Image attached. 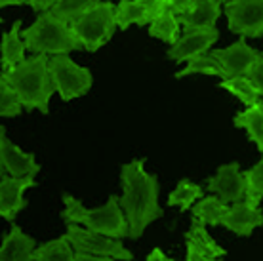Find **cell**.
Returning <instances> with one entry per match:
<instances>
[{
	"label": "cell",
	"mask_w": 263,
	"mask_h": 261,
	"mask_svg": "<svg viewBox=\"0 0 263 261\" xmlns=\"http://www.w3.org/2000/svg\"><path fill=\"white\" fill-rule=\"evenodd\" d=\"M115 10H117V4L99 0L98 6H93L74 25H71L72 33L77 34V39L82 44V50L93 53L101 50L107 42H111L115 31L119 29Z\"/></svg>",
	"instance_id": "obj_5"
},
{
	"label": "cell",
	"mask_w": 263,
	"mask_h": 261,
	"mask_svg": "<svg viewBox=\"0 0 263 261\" xmlns=\"http://www.w3.org/2000/svg\"><path fill=\"white\" fill-rule=\"evenodd\" d=\"M53 4H55V0H27V6L33 8L34 12H36V15L52 12Z\"/></svg>",
	"instance_id": "obj_31"
},
{
	"label": "cell",
	"mask_w": 263,
	"mask_h": 261,
	"mask_svg": "<svg viewBox=\"0 0 263 261\" xmlns=\"http://www.w3.org/2000/svg\"><path fill=\"white\" fill-rule=\"evenodd\" d=\"M235 128L246 130L248 139L252 143H256L257 151L263 155V107L261 103H257L256 107L244 109V111L237 113L233 118Z\"/></svg>",
	"instance_id": "obj_19"
},
{
	"label": "cell",
	"mask_w": 263,
	"mask_h": 261,
	"mask_svg": "<svg viewBox=\"0 0 263 261\" xmlns=\"http://www.w3.org/2000/svg\"><path fill=\"white\" fill-rule=\"evenodd\" d=\"M21 113H23V105L17 94L0 77V118H17L21 117Z\"/></svg>",
	"instance_id": "obj_29"
},
{
	"label": "cell",
	"mask_w": 263,
	"mask_h": 261,
	"mask_svg": "<svg viewBox=\"0 0 263 261\" xmlns=\"http://www.w3.org/2000/svg\"><path fill=\"white\" fill-rule=\"evenodd\" d=\"M2 23H4V17H2V15H0V25H2Z\"/></svg>",
	"instance_id": "obj_36"
},
{
	"label": "cell",
	"mask_w": 263,
	"mask_h": 261,
	"mask_svg": "<svg viewBox=\"0 0 263 261\" xmlns=\"http://www.w3.org/2000/svg\"><path fill=\"white\" fill-rule=\"evenodd\" d=\"M219 39L217 29H198V31H183L179 40L166 52L168 59L176 63H189L191 59L204 55L212 50Z\"/></svg>",
	"instance_id": "obj_13"
},
{
	"label": "cell",
	"mask_w": 263,
	"mask_h": 261,
	"mask_svg": "<svg viewBox=\"0 0 263 261\" xmlns=\"http://www.w3.org/2000/svg\"><path fill=\"white\" fill-rule=\"evenodd\" d=\"M145 158H134L120 168V208L124 212L132 240H139L145 229L164 216L158 204V177L143 168Z\"/></svg>",
	"instance_id": "obj_1"
},
{
	"label": "cell",
	"mask_w": 263,
	"mask_h": 261,
	"mask_svg": "<svg viewBox=\"0 0 263 261\" xmlns=\"http://www.w3.org/2000/svg\"><path fill=\"white\" fill-rule=\"evenodd\" d=\"M185 261H189V259H185Z\"/></svg>",
	"instance_id": "obj_38"
},
{
	"label": "cell",
	"mask_w": 263,
	"mask_h": 261,
	"mask_svg": "<svg viewBox=\"0 0 263 261\" xmlns=\"http://www.w3.org/2000/svg\"><path fill=\"white\" fill-rule=\"evenodd\" d=\"M33 259L34 261H74V252H72L71 242L67 240L65 235H63L36 246L33 252Z\"/></svg>",
	"instance_id": "obj_24"
},
{
	"label": "cell",
	"mask_w": 263,
	"mask_h": 261,
	"mask_svg": "<svg viewBox=\"0 0 263 261\" xmlns=\"http://www.w3.org/2000/svg\"><path fill=\"white\" fill-rule=\"evenodd\" d=\"M221 227H225L227 231L235 233L237 236H250L254 233V229L261 227L263 225V212L259 210V206H252L250 202H237L229 204L227 212L221 217Z\"/></svg>",
	"instance_id": "obj_15"
},
{
	"label": "cell",
	"mask_w": 263,
	"mask_h": 261,
	"mask_svg": "<svg viewBox=\"0 0 263 261\" xmlns=\"http://www.w3.org/2000/svg\"><path fill=\"white\" fill-rule=\"evenodd\" d=\"M36 187L34 177H0V217L13 223L27 206L25 191Z\"/></svg>",
	"instance_id": "obj_14"
},
{
	"label": "cell",
	"mask_w": 263,
	"mask_h": 261,
	"mask_svg": "<svg viewBox=\"0 0 263 261\" xmlns=\"http://www.w3.org/2000/svg\"><path fill=\"white\" fill-rule=\"evenodd\" d=\"M10 6H27V0H0V8Z\"/></svg>",
	"instance_id": "obj_34"
},
{
	"label": "cell",
	"mask_w": 263,
	"mask_h": 261,
	"mask_svg": "<svg viewBox=\"0 0 263 261\" xmlns=\"http://www.w3.org/2000/svg\"><path fill=\"white\" fill-rule=\"evenodd\" d=\"M223 12V2L217 0H193L187 13L179 15L178 21L183 31L216 29V23Z\"/></svg>",
	"instance_id": "obj_16"
},
{
	"label": "cell",
	"mask_w": 263,
	"mask_h": 261,
	"mask_svg": "<svg viewBox=\"0 0 263 261\" xmlns=\"http://www.w3.org/2000/svg\"><path fill=\"white\" fill-rule=\"evenodd\" d=\"M61 200L65 206L61 212V217L67 223L82 225L92 233L117 238V240H122L130 235L126 216L120 208V196L111 195L107 198V202L103 206H98V208H86L79 198H74L69 193H63Z\"/></svg>",
	"instance_id": "obj_3"
},
{
	"label": "cell",
	"mask_w": 263,
	"mask_h": 261,
	"mask_svg": "<svg viewBox=\"0 0 263 261\" xmlns=\"http://www.w3.org/2000/svg\"><path fill=\"white\" fill-rule=\"evenodd\" d=\"M21 25L23 21L15 20L12 29L2 34L0 39V72H6L25 61V42L21 39Z\"/></svg>",
	"instance_id": "obj_18"
},
{
	"label": "cell",
	"mask_w": 263,
	"mask_h": 261,
	"mask_svg": "<svg viewBox=\"0 0 263 261\" xmlns=\"http://www.w3.org/2000/svg\"><path fill=\"white\" fill-rule=\"evenodd\" d=\"M74 261H117V259H112V257H101V255H90V254L77 252V254H74Z\"/></svg>",
	"instance_id": "obj_32"
},
{
	"label": "cell",
	"mask_w": 263,
	"mask_h": 261,
	"mask_svg": "<svg viewBox=\"0 0 263 261\" xmlns=\"http://www.w3.org/2000/svg\"><path fill=\"white\" fill-rule=\"evenodd\" d=\"M145 261H174V259H172V257H168V255H166L160 248H153L151 254L147 255V259H145Z\"/></svg>",
	"instance_id": "obj_33"
},
{
	"label": "cell",
	"mask_w": 263,
	"mask_h": 261,
	"mask_svg": "<svg viewBox=\"0 0 263 261\" xmlns=\"http://www.w3.org/2000/svg\"><path fill=\"white\" fill-rule=\"evenodd\" d=\"M98 2L99 0H55L50 13L67 25H74L82 15L98 6Z\"/></svg>",
	"instance_id": "obj_23"
},
{
	"label": "cell",
	"mask_w": 263,
	"mask_h": 261,
	"mask_svg": "<svg viewBox=\"0 0 263 261\" xmlns=\"http://www.w3.org/2000/svg\"><path fill=\"white\" fill-rule=\"evenodd\" d=\"M0 164L10 177H36L40 164L34 153H25L8 137L6 128L0 126Z\"/></svg>",
	"instance_id": "obj_12"
},
{
	"label": "cell",
	"mask_w": 263,
	"mask_h": 261,
	"mask_svg": "<svg viewBox=\"0 0 263 261\" xmlns=\"http://www.w3.org/2000/svg\"><path fill=\"white\" fill-rule=\"evenodd\" d=\"M208 191L225 204H237L246 198V179L238 162L219 166L214 176L208 177Z\"/></svg>",
	"instance_id": "obj_11"
},
{
	"label": "cell",
	"mask_w": 263,
	"mask_h": 261,
	"mask_svg": "<svg viewBox=\"0 0 263 261\" xmlns=\"http://www.w3.org/2000/svg\"><path fill=\"white\" fill-rule=\"evenodd\" d=\"M168 8H172V0H120L115 10L117 27L120 31L132 25L149 27Z\"/></svg>",
	"instance_id": "obj_10"
},
{
	"label": "cell",
	"mask_w": 263,
	"mask_h": 261,
	"mask_svg": "<svg viewBox=\"0 0 263 261\" xmlns=\"http://www.w3.org/2000/svg\"><path fill=\"white\" fill-rule=\"evenodd\" d=\"M212 74V77H219L223 80V74H221V69L217 67V63L210 58V53H204V55H198V58L191 59L185 69L176 72V79H185L189 74Z\"/></svg>",
	"instance_id": "obj_28"
},
{
	"label": "cell",
	"mask_w": 263,
	"mask_h": 261,
	"mask_svg": "<svg viewBox=\"0 0 263 261\" xmlns=\"http://www.w3.org/2000/svg\"><path fill=\"white\" fill-rule=\"evenodd\" d=\"M248 80L252 82V86L256 88V91L259 94V98L263 99V53L261 58L257 59V63L252 67L250 74H248Z\"/></svg>",
	"instance_id": "obj_30"
},
{
	"label": "cell",
	"mask_w": 263,
	"mask_h": 261,
	"mask_svg": "<svg viewBox=\"0 0 263 261\" xmlns=\"http://www.w3.org/2000/svg\"><path fill=\"white\" fill-rule=\"evenodd\" d=\"M6 174H4V170H2V164H0V177H4Z\"/></svg>",
	"instance_id": "obj_35"
},
{
	"label": "cell",
	"mask_w": 263,
	"mask_h": 261,
	"mask_svg": "<svg viewBox=\"0 0 263 261\" xmlns=\"http://www.w3.org/2000/svg\"><path fill=\"white\" fill-rule=\"evenodd\" d=\"M244 179H246V202L252 206H259L263 200V157L257 160L250 170L244 172Z\"/></svg>",
	"instance_id": "obj_27"
},
{
	"label": "cell",
	"mask_w": 263,
	"mask_h": 261,
	"mask_svg": "<svg viewBox=\"0 0 263 261\" xmlns=\"http://www.w3.org/2000/svg\"><path fill=\"white\" fill-rule=\"evenodd\" d=\"M65 238L71 242L72 250L82 252V254L112 257V259H117V261L134 259V254L122 244V240L92 233V231L80 227V225H74V223H67Z\"/></svg>",
	"instance_id": "obj_7"
},
{
	"label": "cell",
	"mask_w": 263,
	"mask_h": 261,
	"mask_svg": "<svg viewBox=\"0 0 263 261\" xmlns=\"http://www.w3.org/2000/svg\"><path fill=\"white\" fill-rule=\"evenodd\" d=\"M219 88H223L227 90L229 94H233L235 98L240 101V103L246 107V109H250V107H256L261 98H259V94L256 91V88L252 86V82L246 77L242 79H231V80H221L219 82Z\"/></svg>",
	"instance_id": "obj_26"
},
{
	"label": "cell",
	"mask_w": 263,
	"mask_h": 261,
	"mask_svg": "<svg viewBox=\"0 0 263 261\" xmlns=\"http://www.w3.org/2000/svg\"><path fill=\"white\" fill-rule=\"evenodd\" d=\"M48 71L52 79L53 90L60 94L61 101H72L82 98L92 90V71L84 65H79L69 55H53L48 61Z\"/></svg>",
	"instance_id": "obj_6"
},
{
	"label": "cell",
	"mask_w": 263,
	"mask_h": 261,
	"mask_svg": "<svg viewBox=\"0 0 263 261\" xmlns=\"http://www.w3.org/2000/svg\"><path fill=\"white\" fill-rule=\"evenodd\" d=\"M210 58L217 63L221 69L223 80L231 79H242L250 74L252 67L257 63V59L261 58V52H257L256 48L248 46L246 39H238L227 48H216L210 50Z\"/></svg>",
	"instance_id": "obj_9"
},
{
	"label": "cell",
	"mask_w": 263,
	"mask_h": 261,
	"mask_svg": "<svg viewBox=\"0 0 263 261\" xmlns=\"http://www.w3.org/2000/svg\"><path fill=\"white\" fill-rule=\"evenodd\" d=\"M259 103H261V107H263V99H261V101H259Z\"/></svg>",
	"instance_id": "obj_37"
},
{
	"label": "cell",
	"mask_w": 263,
	"mask_h": 261,
	"mask_svg": "<svg viewBox=\"0 0 263 261\" xmlns=\"http://www.w3.org/2000/svg\"><path fill=\"white\" fill-rule=\"evenodd\" d=\"M229 204L221 202L217 196H202L195 206L191 208L193 212V221L200 223V225H212V227H217L221 223V217L227 212Z\"/></svg>",
	"instance_id": "obj_21"
},
{
	"label": "cell",
	"mask_w": 263,
	"mask_h": 261,
	"mask_svg": "<svg viewBox=\"0 0 263 261\" xmlns=\"http://www.w3.org/2000/svg\"><path fill=\"white\" fill-rule=\"evenodd\" d=\"M202 195L204 193L200 185L193 183L191 179H179L176 189L172 191L170 196H168V206H176L181 212H187L202 198Z\"/></svg>",
	"instance_id": "obj_25"
},
{
	"label": "cell",
	"mask_w": 263,
	"mask_h": 261,
	"mask_svg": "<svg viewBox=\"0 0 263 261\" xmlns=\"http://www.w3.org/2000/svg\"><path fill=\"white\" fill-rule=\"evenodd\" d=\"M185 244H187V248L202 252L204 255L217 257V259H221L223 255H227V250L221 248V246L212 238L210 233L206 231V227L197 221H191V229L185 233Z\"/></svg>",
	"instance_id": "obj_20"
},
{
	"label": "cell",
	"mask_w": 263,
	"mask_h": 261,
	"mask_svg": "<svg viewBox=\"0 0 263 261\" xmlns=\"http://www.w3.org/2000/svg\"><path fill=\"white\" fill-rule=\"evenodd\" d=\"M147 29H149V36L162 40V42H166V44L170 46L176 44L179 40V36H181L179 34L181 25H179L178 21V15L172 12V8H168L164 13H160Z\"/></svg>",
	"instance_id": "obj_22"
},
{
	"label": "cell",
	"mask_w": 263,
	"mask_h": 261,
	"mask_svg": "<svg viewBox=\"0 0 263 261\" xmlns=\"http://www.w3.org/2000/svg\"><path fill=\"white\" fill-rule=\"evenodd\" d=\"M227 27L240 39L263 36V0H229L223 2Z\"/></svg>",
	"instance_id": "obj_8"
},
{
	"label": "cell",
	"mask_w": 263,
	"mask_h": 261,
	"mask_svg": "<svg viewBox=\"0 0 263 261\" xmlns=\"http://www.w3.org/2000/svg\"><path fill=\"white\" fill-rule=\"evenodd\" d=\"M36 248V240L23 233L20 225L12 223L10 233L2 238L0 244V261H34L33 252Z\"/></svg>",
	"instance_id": "obj_17"
},
{
	"label": "cell",
	"mask_w": 263,
	"mask_h": 261,
	"mask_svg": "<svg viewBox=\"0 0 263 261\" xmlns=\"http://www.w3.org/2000/svg\"><path fill=\"white\" fill-rule=\"evenodd\" d=\"M21 39L25 42L27 52L31 55H69L71 52L82 50L80 40L72 33L71 25H67L52 13H40L33 25L21 31Z\"/></svg>",
	"instance_id": "obj_4"
},
{
	"label": "cell",
	"mask_w": 263,
	"mask_h": 261,
	"mask_svg": "<svg viewBox=\"0 0 263 261\" xmlns=\"http://www.w3.org/2000/svg\"><path fill=\"white\" fill-rule=\"evenodd\" d=\"M48 61V55H31L17 67L0 72V77L17 94L25 111H39L42 115L50 113V99L55 90L50 79Z\"/></svg>",
	"instance_id": "obj_2"
}]
</instances>
